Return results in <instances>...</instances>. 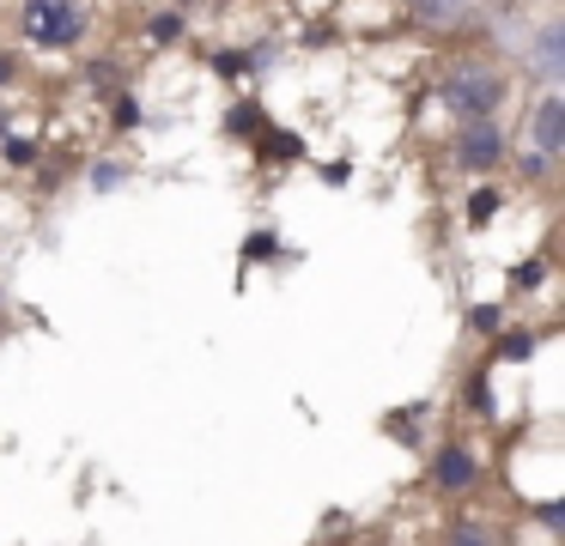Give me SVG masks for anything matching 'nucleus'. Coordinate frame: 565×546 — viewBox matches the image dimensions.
Returning a JSON list of instances; mask_svg holds the SVG:
<instances>
[{"instance_id":"obj_1","label":"nucleus","mask_w":565,"mask_h":546,"mask_svg":"<svg viewBox=\"0 0 565 546\" xmlns=\"http://www.w3.org/2000/svg\"><path fill=\"white\" fill-rule=\"evenodd\" d=\"M438 104L456 121H499L511 104V73L492 55H456L438 79Z\"/></svg>"},{"instance_id":"obj_2","label":"nucleus","mask_w":565,"mask_h":546,"mask_svg":"<svg viewBox=\"0 0 565 546\" xmlns=\"http://www.w3.org/2000/svg\"><path fill=\"white\" fill-rule=\"evenodd\" d=\"M13 31L25 49L67 55L92 36V0H13Z\"/></svg>"},{"instance_id":"obj_3","label":"nucleus","mask_w":565,"mask_h":546,"mask_svg":"<svg viewBox=\"0 0 565 546\" xmlns=\"http://www.w3.org/2000/svg\"><path fill=\"white\" fill-rule=\"evenodd\" d=\"M450 164L462 176H492L511 164V128L504 121H456L450 133Z\"/></svg>"},{"instance_id":"obj_4","label":"nucleus","mask_w":565,"mask_h":546,"mask_svg":"<svg viewBox=\"0 0 565 546\" xmlns=\"http://www.w3.org/2000/svg\"><path fill=\"white\" fill-rule=\"evenodd\" d=\"M487 485V468H480V456L468 443H438V456H431V492L438 497H468Z\"/></svg>"},{"instance_id":"obj_5","label":"nucleus","mask_w":565,"mask_h":546,"mask_svg":"<svg viewBox=\"0 0 565 546\" xmlns=\"http://www.w3.org/2000/svg\"><path fill=\"white\" fill-rule=\"evenodd\" d=\"M529 146H535L541 158H553V164L565 158V92L559 85H547V92L535 97V109H529Z\"/></svg>"},{"instance_id":"obj_6","label":"nucleus","mask_w":565,"mask_h":546,"mask_svg":"<svg viewBox=\"0 0 565 546\" xmlns=\"http://www.w3.org/2000/svg\"><path fill=\"white\" fill-rule=\"evenodd\" d=\"M535 346H541L535 328H499V334H492V358H499V364H529V358H535Z\"/></svg>"},{"instance_id":"obj_7","label":"nucleus","mask_w":565,"mask_h":546,"mask_svg":"<svg viewBox=\"0 0 565 546\" xmlns=\"http://www.w3.org/2000/svg\"><path fill=\"white\" fill-rule=\"evenodd\" d=\"M262 128H268V109H262L256 97L225 109V133H232V140H262Z\"/></svg>"},{"instance_id":"obj_8","label":"nucleus","mask_w":565,"mask_h":546,"mask_svg":"<svg viewBox=\"0 0 565 546\" xmlns=\"http://www.w3.org/2000/svg\"><path fill=\"white\" fill-rule=\"evenodd\" d=\"M147 36H152V49H171V43H183V36H189V19H183V7H164V12H152V19H147Z\"/></svg>"},{"instance_id":"obj_9","label":"nucleus","mask_w":565,"mask_h":546,"mask_svg":"<svg viewBox=\"0 0 565 546\" xmlns=\"http://www.w3.org/2000/svg\"><path fill=\"white\" fill-rule=\"evenodd\" d=\"M444 546H499V528L480 516H456L450 534H444Z\"/></svg>"},{"instance_id":"obj_10","label":"nucleus","mask_w":565,"mask_h":546,"mask_svg":"<svg viewBox=\"0 0 565 546\" xmlns=\"http://www.w3.org/2000/svg\"><path fill=\"white\" fill-rule=\"evenodd\" d=\"M407 7H414L419 24H456V19H468L475 0H407Z\"/></svg>"},{"instance_id":"obj_11","label":"nucleus","mask_w":565,"mask_h":546,"mask_svg":"<svg viewBox=\"0 0 565 546\" xmlns=\"http://www.w3.org/2000/svg\"><path fill=\"white\" fill-rule=\"evenodd\" d=\"M499 206H504V189H499V182H480V189L462 201V218H468V225H487Z\"/></svg>"},{"instance_id":"obj_12","label":"nucleus","mask_w":565,"mask_h":546,"mask_svg":"<svg viewBox=\"0 0 565 546\" xmlns=\"http://www.w3.org/2000/svg\"><path fill=\"white\" fill-rule=\"evenodd\" d=\"M559 43H565V24L553 19L547 31L535 36V61H541V73H547V79H559V67H565V61H559Z\"/></svg>"},{"instance_id":"obj_13","label":"nucleus","mask_w":565,"mask_h":546,"mask_svg":"<svg viewBox=\"0 0 565 546\" xmlns=\"http://www.w3.org/2000/svg\"><path fill=\"white\" fill-rule=\"evenodd\" d=\"M262 152H268V158H305V140H298V133L292 128H274V121H268V128H262Z\"/></svg>"},{"instance_id":"obj_14","label":"nucleus","mask_w":565,"mask_h":546,"mask_svg":"<svg viewBox=\"0 0 565 546\" xmlns=\"http://www.w3.org/2000/svg\"><path fill=\"white\" fill-rule=\"evenodd\" d=\"M462 407L475 413V419H492V376H487V371H475V376L462 383Z\"/></svg>"},{"instance_id":"obj_15","label":"nucleus","mask_w":565,"mask_h":546,"mask_svg":"<svg viewBox=\"0 0 565 546\" xmlns=\"http://www.w3.org/2000/svg\"><path fill=\"white\" fill-rule=\"evenodd\" d=\"M110 97H116V104H110V128H116V133L140 128V97L128 92V85H122V92H110Z\"/></svg>"},{"instance_id":"obj_16","label":"nucleus","mask_w":565,"mask_h":546,"mask_svg":"<svg viewBox=\"0 0 565 546\" xmlns=\"http://www.w3.org/2000/svg\"><path fill=\"white\" fill-rule=\"evenodd\" d=\"M0 158H7L13 170L38 164V140H25V133H0Z\"/></svg>"},{"instance_id":"obj_17","label":"nucleus","mask_w":565,"mask_h":546,"mask_svg":"<svg viewBox=\"0 0 565 546\" xmlns=\"http://www.w3.org/2000/svg\"><path fill=\"white\" fill-rule=\"evenodd\" d=\"M468 328H475V334H499L504 310H499V303H475V310H468Z\"/></svg>"},{"instance_id":"obj_18","label":"nucleus","mask_w":565,"mask_h":546,"mask_svg":"<svg viewBox=\"0 0 565 546\" xmlns=\"http://www.w3.org/2000/svg\"><path fill=\"white\" fill-rule=\"evenodd\" d=\"M249 261H262V255H280V237H274V231H249Z\"/></svg>"},{"instance_id":"obj_19","label":"nucleus","mask_w":565,"mask_h":546,"mask_svg":"<svg viewBox=\"0 0 565 546\" xmlns=\"http://www.w3.org/2000/svg\"><path fill=\"white\" fill-rule=\"evenodd\" d=\"M547 170H553V158H541V152H523V158H516V176H529V182H541Z\"/></svg>"},{"instance_id":"obj_20","label":"nucleus","mask_w":565,"mask_h":546,"mask_svg":"<svg viewBox=\"0 0 565 546\" xmlns=\"http://www.w3.org/2000/svg\"><path fill=\"white\" fill-rule=\"evenodd\" d=\"M541 279H547V261H541V255H535V261H523V267H516V274H511V286H541Z\"/></svg>"},{"instance_id":"obj_21","label":"nucleus","mask_w":565,"mask_h":546,"mask_svg":"<svg viewBox=\"0 0 565 546\" xmlns=\"http://www.w3.org/2000/svg\"><path fill=\"white\" fill-rule=\"evenodd\" d=\"M116 182H128L122 164H98V170H92V189H116Z\"/></svg>"},{"instance_id":"obj_22","label":"nucleus","mask_w":565,"mask_h":546,"mask_svg":"<svg viewBox=\"0 0 565 546\" xmlns=\"http://www.w3.org/2000/svg\"><path fill=\"white\" fill-rule=\"evenodd\" d=\"M171 7H189V0H171Z\"/></svg>"}]
</instances>
